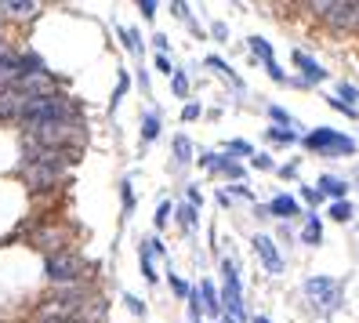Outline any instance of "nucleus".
<instances>
[{
  "label": "nucleus",
  "mask_w": 359,
  "mask_h": 323,
  "mask_svg": "<svg viewBox=\"0 0 359 323\" xmlns=\"http://www.w3.org/2000/svg\"><path fill=\"white\" fill-rule=\"evenodd\" d=\"M58 120H80L76 113V102H69L66 95H40V98H29L22 105V113H18V124L26 127V131H36V127L44 124H58Z\"/></svg>",
  "instance_id": "1"
},
{
  "label": "nucleus",
  "mask_w": 359,
  "mask_h": 323,
  "mask_svg": "<svg viewBox=\"0 0 359 323\" xmlns=\"http://www.w3.org/2000/svg\"><path fill=\"white\" fill-rule=\"evenodd\" d=\"M66 160H36V164H22V178L33 192H44L55 189L62 178H66Z\"/></svg>",
  "instance_id": "2"
},
{
  "label": "nucleus",
  "mask_w": 359,
  "mask_h": 323,
  "mask_svg": "<svg viewBox=\"0 0 359 323\" xmlns=\"http://www.w3.org/2000/svg\"><path fill=\"white\" fill-rule=\"evenodd\" d=\"M83 269H88V265H83V258H76V254H69V251H51L48 262H44L48 279H55V284H66V287L80 284Z\"/></svg>",
  "instance_id": "3"
},
{
  "label": "nucleus",
  "mask_w": 359,
  "mask_h": 323,
  "mask_svg": "<svg viewBox=\"0 0 359 323\" xmlns=\"http://www.w3.org/2000/svg\"><path fill=\"white\" fill-rule=\"evenodd\" d=\"M320 18H327L330 26H345V29H359V0H316L309 4Z\"/></svg>",
  "instance_id": "4"
},
{
  "label": "nucleus",
  "mask_w": 359,
  "mask_h": 323,
  "mask_svg": "<svg viewBox=\"0 0 359 323\" xmlns=\"http://www.w3.org/2000/svg\"><path fill=\"white\" fill-rule=\"evenodd\" d=\"M305 149H316V153H327V157H352V138L348 135H337L330 127H320V131L305 135Z\"/></svg>",
  "instance_id": "5"
},
{
  "label": "nucleus",
  "mask_w": 359,
  "mask_h": 323,
  "mask_svg": "<svg viewBox=\"0 0 359 323\" xmlns=\"http://www.w3.org/2000/svg\"><path fill=\"white\" fill-rule=\"evenodd\" d=\"M305 294L316 301V309H320V312H334L337 305H341V287H337L330 276H312L305 284Z\"/></svg>",
  "instance_id": "6"
},
{
  "label": "nucleus",
  "mask_w": 359,
  "mask_h": 323,
  "mask_svg": "<svg viewBox=\"0 0 359 323\" xmlns=\"http://www.w3.org/2000/svg\"><path fill=\"white\" fill-rule=\"evenodd\" d=\"M222 279H225V291H222V298H225V309L232 312V319H240L243 316V294H240V272H236V265L229 262H222Z\"/></svg>",
  "instance_id": "7"
},
{
  "label": "nucleus",
  "mask_w": 359,
  "mask_h": 323,
  "mask_svg": "<svg viewBox=\"0 0 359 323\" xmlns=\"http://www.w3.org/2000/svg\"><path fill=\"white\" fill-rule=\"evenodd\" d=\"M26 102L29 98L22 95L18 84H0V120H18V113H22Z\"/></svg>",
  "instance_id": "8"
},
{
  "label": "nucleus",
  "mask_w": 359,
  "mask_h": 323,
  "mask_svg": "<svg viewBox=\"0 0 359 323\" xmlns=\"http://www.w3.org/2000/svg\"><path fill=\"white\" fill-rule=\"evenodd\" d=\"M255 251L262 254V262L269 272H283V254L276 251V244H272V236H258L255 240Z\"/></svg>",
  "instance_id": "9"
},
{
  "label": "nucleus",
  "mask_w": 359,
  "mask_h": 323,
  "mask_svg": "<svg viewBox=\"0 0 359 323\" xmlns=\"http://www.w3.org/2000/svg\"><path fill=\"white\" fill-rule=\"evenodd\" d=\"M294 66L302 70V84H320V80H327V70H323V66H316V62H312L302 48L294 51Z\"/></svg>",
  "instance_id": "10"
},
{
  "label": "nucleus",
  "mask_w": 359,
  "mask_h": 323,
  "mask_svg": "<svg viewBox=\"0 0 359 323\" xmlns=\"http://www.w3.org/2000/svg\"><path fill=\"white\" fill-rule=\"evenodd\" d=\"M200 164H203V167H210V171H222V175H229V178H243V167H240V164H232L229 157L207 153V157H203Z\"/></svg>",
  "instance_id": "11"
},
{
  "label": "nucleus",
  "mask_w": 359,
  "mask_h": 323,
  "mask_svg": "<svg viewBox=\"0 0 359 323\" xmlns=\"http://www.w3.org/2000/svg\"><path fill=\"white\" fill-rule=\"evenodd\" d=\"M200 301H203V309H207L210 316L222 312V298H218V291H215V284H210V279H203V284H200Z\"/></svg>",
  "instance_id": "12"
},
{
  "label": "nucleus",
  "mask_w": 359,
  "mask_h": 323,
  "mask_svg": "<svg viewBox=\"0 0 359 323\" xmlns=\"http://www.w3.org/2000/svg\"><path fill=\"white\" fill-rule=\"evenodd\" d=\"M345 192H348V185L341 178H330V175L320 178V197H334V204H337V200H345Z\"/></svg>",
  "instance_id": "13"
},
{
  "label": "nucleus",
  "mask_w": 359,
  "mask_h": 323,
  "mask_svg": "<svg viewBox=\"0 0 359 323\" xmlns=\"http://www.w3.org/2000/svg\"><path fill=\"white\" fill-rule=\"evenodd\" d=\"M320 240H323V225H320V218H316V214H309V218H305V225H302V244L316 247Z\"/></svg>",
  "instance_id": "14"
},
{
  "label": "nucleus",
  "mask_w": 359,
  "mask_h": 323,
  "mask_svg": "<svg viewBox=\"0 0 359 323\" xmlns=\"http://www.w3.org/2000/svg\"><path fill=\"white\" fill-rule=\"evenodd\" d=\"M269 214H276V218H294V214H298V204H294V197H276L269 204Z\"/></svg>",
  "instance_id": "15"
},
{
  "label": "nucleus",
  "mask_w": 359,
  "mask_h": 323,
  "mask_svg": "<svg viewBox=\"0 0 359 323\" xmlns=\"http://www.w3.org/2000/svg\"><path fill=\"white\" fill-rule=\"evenodd\" d=\"M207 66H210V70H215V73H222V77H225V80L232 84V88H243V84H240V77H236V73H232V70L225 66V62H222V58H215V55H210V58H207Z\"/></svg>",
  "instance_id": "16"
},
{
  "label": "nucleus",
  "mask_w": 359,
  "mask_h": 323,
  "mask_svg": "<svg viewBox=\"0 0 359 323\" xmlns=\"http://www.w3.org/2000/svg\"><path fill=\"white\" fill-rule=\"evenodd\" d=\"M156 135H160V113H145V120H142V138L153 142Z\"/></svg>",
  "instance_id": "17"
},
{
  "label": "nucleus",
  "mask_w": 359,
  "mask_h": 323,
  "mask_svg": "<svg viewBox=\"0 0 359 323\" xmlns=\"http://www.w3.org/2000/svg\"><path fill=\"white\" fill-rule=\"evenodd\" d=\"M178 222H182V229H196V222H200L196 204H182L178 207Z\"/></svg>",
  "instance_id": "18"
},
{
  "label": "nucleus",
  "mask_w": 359,
  "mask_h": 323,
  "mask_svg": "<svg viewBox=\"0 0 359 323\" xmlns=\"http://www.w3.org/2000/svg\"><path fill=\"white\" fill-rule=\"evenodd\" d=\"M120 40H123V48H128L131 55H142V40H138V29L120 26Z\"/></svg>",
  "instance_id": "19"
},
{
  "label": "nucleus",
  "mask_w": 359,
  "mask_h": 323,
  "mask_svg": "<svg viewBox=\"0 0 359 323\" xmlns=\"http://www.w3.org/2000/svg\"><path fill=\"white\" fill-rule=\"evenodd\" d=\"M330 218H334V222H348V218H352V204H348V200L330 204Z\"/></svg>",
  "instance_id": "20"
},
{
  "label": "nucleus",
  "mask_w": 359,
  "mask_h": 323,
  "mask_svg": "<svg viewBox=\"0 0 359 323\" xmlns=\"http://www.w3.org/2000/svg\"><path fill=\"white\" fill-rule=\"evenodd\" d=\"M250 51H255V55H262V58H265V66H269V62H276V55H272V48L265 44L262 37H250Z\"/></svg>",
  "instance_id": "21"
},
{
  "label": "nucleus",
  "mask_w": 359,
  "mask_h": 323,
  "mask_svg": "<svg viewBox=\"0 0 359 323\" xmlns=\"http://www.w3.org/2000/svg\"><path fill=\"white\" fill-rule=\"evenodd\" d=\"M175 157H178V164H189V157H193V145H189L185 135L175 138Z\"/></svg>",
  "instance_id": "22"
},
{
  "label": "nucleus",
  "mask_w": 359,
  "mask_h": 323,
  "mask_svg": "<svg viewBox=\"0 0 359 323\" xmlns=\"http://www.w3.org/2000/svg\"><path fill=\"white\" fill-rule=\"evenodd\" d=\"M142 272H145L149 284H156V269H153V251L149 247H142Z\"/></svg>",
  "instance_id": "23"
},
{
  "label": "nucleus",
  "mask_w": 359,
  "mask_h": 323,
  "mask_svg": "<svg viewBox=\"0 0 359 323\" xmlns=\"http://www.w3.org/2000/svg\"><path fill=\"white\" fill-rule=\"evenodd\" d=\"M337 95H341V102L348 98V105H352V110H359V91L352 88V84H337Z\"/></svg>",
  "instance_id": "24"
},
{
  "label": "nucleus",
  "mask_w": 359,
  "mask_h": 323,
  "mask_svg": "<svg viewBox=\"0 0 359 323\" xmlns=\"http://www.w3.org/2000/svg\"><path fill=\"white\" fill-rule=\"evenodd\" d=\"M229 153H243V157H255V145L243 142V138H232L229 142Z\"/></svg>",
  "instance_id": "25"
},
{
  "label": "nucleus",
  "mask_w": 359,
  "mask_h": 323,
  "mask_svg": "<svg viewBox=\"0 0 359 323\" xmlns=\"http://www.w3.org/2000/svg\"><path fill=\"white\" fill-rule=\"evenodd\" d=\"M171 88H175V95H178V98H185V95H189V80H185V73H175V77H171Z\"/></svg>",
  "instance_id": "26"
},
{
  "label": "nucleus",
  "mask_w": 359,
  "mask_h": 323,
  "mask_svg": "<svg viewBox=\"0 0 359 323\" xmlns=\"http://www.w3.org/2000/svg\"><path fill=\"white\" fill-rule=\"evenodd\" d=\"M265 135H269V142H294V135H290V131H283V127H269Z\"/></svg>",
  "instance_id": "27"
},
{
  "label": "nucleus",
  "mask_w": 359,
  "mask_h": 323,
  "mask_svg": "<svg viewBox=\"0 0 359 323\" xmlns=\"http://www.w3.org/2000/svg\"><path fill=\"white\" fill-rule=\"evenodd\" d=\"M171 291H175L178 298H189V294H193V291L185 287V279H182V276H171Z\"/></svg>",
  "instance_id": "28"
},
{
  "label": "nucleus",
  "mask_w": 359,
  "mask_h": 323,
  "mask_svg": "<svg viewBox=\"0 0 359 323\" xmlns=\"http://www.w3.org/2000/svg\"><path fill=\"white\" fill-rule=\"evenodd\" d=\"M327 102L334 105V110H341L345 117H359V110H352V105H348V102H341V98H327Z\"/></svg>",
  "instance_id": "29"
},
{
  "label": "nucleus",
  "mask_w": 359,
  "mask_h": 323,
  "mask_svg": "<svg viewBox=\"0 0 359 323\" xmlns=\"http://www.w3.org/2000/svg\"><path fill=\"white\" fill-rule=\"evenodd\" d=\"M156 73H167V77H175L178 70H171V62H167V55H156Z\"/></svg>",
  "instance_id": "30"
},
{
  "label": "nucleus",
  "mask_w": 359,
  "mask_h": 323,
  "mask_svg": "<svg viewBox=\"0 0 359 323\" xmlns=\"http://www.w3.org/2000/svg\"><path fill=\"white\" fill-rule=\"evenodd\" d=\"M265 73H269V77H272V80H280V84H283V80H287V73H283V70H280V62H269V66H265Z\"/></svg>",
  "instance_id": "31"
},
{
  "label": "nucleus",
  "mask_w": 359,
  "mask_h": 323,
  "mask_svg": "<svg viewBox=\"0 0 359 323\" xmlns=\"http://www.w3.org/2000/svg\"><path fill=\"white\" fill-rule=\"evenodd\" d=\"M40 323H83V319H76V316H62V312H55V316H44Z\"/></svg>",
  "instance_id": "32"
},
{
  "label": "nucleus",
  "mask_w": 359,
  "mask_h": 323,
  "mask_svg": "<svg viewBox=\"0 0 359 323\" xmlns=\"http://www.w3.org/2000/svg\"><path fill=\"white\" fill-rule=\"evenodd\" d=\"M120 192H123V207L131 211V207H135V192H131V182H123V189H120Z\"/></svg>",
  "instance_id": "33"
},
{
  "label": "nucleus",
  "mask_w": 359,
  "mask_h": 323,
  "mask_svg": "<svg viewBox=\"0 0 359 323\" xmlns=\"http://www.w3.org/2000/svg\"><path fill=\"white\" fill-rule=\"evenodd\" d=\"M196 117H200V105H196V102H189L185 110H182V120H196Z\"/></svg>",
  "instance_id": "34"
},
{
  "label": "nucleus",
  "mask_w": 359,
  "mask_h": 323,
  "mask_svg": "<svg viewBox=\"0 0 359 323\" xmlns=\"http://www.w3.org/2000/svg\"><path fill=\"white\" fill-rule=\"evenodd\" d=\"M128 305H131V312H135V316H145V305H142V301H138L135 294H128Z\"/></svg>",
  "instance_id": "35"
},
{
  "label": "nucleus",
  "mask_w": 359,
  "mask_h": 323,
  "mask_svg": "<svg viewBox=\"0 0 359 323\" xmlns=\"http://www.w3.org/2000/svg\"><path fill=\"white\" fill-rule=\"evenodd\" d=\"M255 167H258V171H269V167H272V160H269L265 153H255Z\"/></svg>",
  "instance_id": "36"
},
{
  "label": "nucleus",
  "mask_w": 359,
  "mask_h": 323,
  "mask_svg": "<svg viewBox=\"0 0 359 323\" xmlns=\"http://www.w3.org/2000/svg\"><path fill=\"white\" fill-rule=\"evenodd\" d=\"M138 8H142V15H145V18H153V15H156V4H153V0H142Z\"/></svg>",
  "instance_id": "37"
},
{
  "label": "nucleus",
  "mask_w": 359,
  "mask_h": 323,
  "mask_svg": "<svg viewBox=\"0 0 359 323\" xmlns=\"http://www.w3.org/2000/svg\"><path fill=\"white\" fill-rule=\"evenodd\" d=\"M171 11H175V18H182V22H189V8H185V4H171Z\"/></svg>",
  "instance_id": "38"
},
{
  "label": "nucleus",
  "mask_w": 359,
  "mask_h": 323,
  "mask_svg": "<svg viewBox=\"0 0 359 323\" xmlns=\"http://www.w3.org/2000/svg\"><path fill=\"white\" fill-rule=\"evenodd\" d=\"M269 113H272V120H280V124H290V117H287V113L280 110V105H272V110H269Z\"/></svg>",
  "instance_id": "39"
},
{
  "label": "nucleus",
  "mask_w": 359,
  "mask_h": 323,
  "mask_svg": "<svg viewBox=\"0 0 359 323\" xmlns=\"http://www.w3.org/2000/svg\"><path fill=\"white\" fill-rule=\"evenodd\" d=\"M167 214H171V204H160V211H156V225L167 222Z\"/></svg>",
  "instance_id": "40"
},
{
  "label": "nucleus",
  "mask_w": 359,
  "mask_h": 323,
  "mask_svg": "<svg viewBox=\"0 0 359 323\" xmlns=\"http://www.w3.org/2000/svg\"><path fill=\"white\" fill-rule=\"evenodd\" d=\"M232 197H243V200H250V189H243V185H232Z\"/></svg>",
  "instance_id": "41"
},
{
  "label": "nucleus",
  "mask_w": 359,
  "mask_h": 323,
  "mask_svg": "<svg viewBox=\"0 0 359 323\" xmlns=\"http://www.w3.org/2000/svg\"><path fill=\"white\" fill-rule=\"evenodd\" d=\"M302 192H305V200H309V204H320V192H316V189H302Z\"/></svg>",
  "instance_id": "42"
},
{
  "label": "nucleus",
  "mask_w": 359,
  "mask_h": 323,
  "mask_svg": "<svg viewBox=\"0 0 359 323\" xmlns=\"http://www.w3.org/2000/svg\"><path fill=\"white\" fill-rule=\"evenodd\" d=\"M156 51H160V55L167 51V37H163V33H156Z\"/></svg>",
  "instance_id": "43"
},
{
  "label": "nucleus",
  "mask_w": 359,
  "mask_h": 323,
  "mask_svg": "<svg viewBox=\"0 0 359 323\" xmlns=\"http://www.w3.org/2000/svg\"><path fill=\"white\" fill-rule=\"evenodd\" d=\"M255 323H269V319H265V316H255Z\"/></svg>",
  "instance_id": "44"
},
{
  "label": "nucleus",
  "mask_w": 359,
  "mask_h": 323,
  "mask_svg": "<svg viewBox=\"0 0 359 323\" xmlns=\"http://www.w3.org/2000/svg\"><path fill=\"white\" fill-rule=\"evenodd\" d=\"M355 178H359V171H355Z\"/></svg>",
  "instance_id": "45"
}]
</instances>
